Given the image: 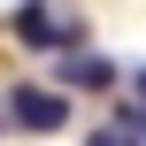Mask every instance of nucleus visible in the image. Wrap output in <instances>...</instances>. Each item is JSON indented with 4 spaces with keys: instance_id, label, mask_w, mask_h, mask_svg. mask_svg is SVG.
Wrapping results in <instances>:
<instances>
[{
    "instance_id": "423d86ee",
    "label": "nucleus",
    "mask_w": 146,
    "mask_h": 146,
    "mask_svg": "<svg viewBox=\"0 0 146 146\" xmlns=\"http://www.w3.org/2000/svg\"><path fill=\"white\" fill-rule=\"evenodd\" d=\"M139 100H146V69H139Z\"/></svg>"
},
{
    "instance_id": "0eeeda50",
    "label": "nucleus",
    "mask_w": 146,
    "mask_h": 146,
    "mask_svg": "<svg viewBox=\"0 0 146 146\" xmlns=\"http://www.w3.org/2000/svg\"><path fill=\"white\" fill-rule=\"evenodd\" d=\"M0 123H8V108H0Z\"/></svg>"
},
{
    "instance_id": "7ed1b4c3",
    "label": "nucleus",
    "mask_w": 146,
    "mask_h": 146,
    "mask_svg": "<svg viewBox=\"0 0 146 146\" xmlns=\"http://www.w3.org/2000/svg\"><path fill=\"white\" fill-rule=\"evenodd\" d=\"M62 85H85V92H100V85H115V62H100V54H62V69H54Z\"/></svg>"
},
{
    "instance_id": "39448f33",
    "label": "nucleus",
    "mask_w": 146,
    "mask_h": 146,
    "mask_svg": "<svg viewBox=\"0 0 146 146\" xmlns=\"http://www.w3.org/2000/svg\"><path fill=\"white\" fill-rule=\"evenodd\" d=\"M115 123H123V131H131V139L146 146V100H131V108H123V115H115Z\"/></svg>"
},
{
    "instance_id": "f03ea898",
    "label": "nucleus",
    "mask_w": 146,
    "mask_h": 146,
    "mask_svg": "<svg viewBox=\"0 0 146 146\" xmlns=\"http://www.w3.org/2000/svg\"><path fill=\"white\" fill-rule=\"evenodd\" d=\"M8 131H62L69 123V100L54 92V85H8Z\"/></svg>"
},
{
    "instance_id": "f257e3e1",
    "label": "nucleus",
    "mask_w": 146,
    "mask_h": 146,
    "mask_svg": "<svg viewBox=\"0 0 146 146\" xmlns=\"http://www.w3.org/2000/svg\"><path fill=\"white\" fill-rule=\"evenodd\" d=\"M8 31L23 38V46H85V23H69V15H54L46 0H23V8H8Z\"/></svg>"
},
{
    "instance_id": "20e7f679",
    "label": "nucleus",
    "mask_w": 146,
    "mask_h": 146,
    "mask_svg": "<svg viewBox=\"0 0 146 146\" xmlns=\"http://www.w3.org/2000/svg\"><path fill=\"white\" fill-rule=\"evenodd\" d=\"M85 146H139V139H131L123 123H100V131H85Z\"/></svg>"
}]
</instances>
